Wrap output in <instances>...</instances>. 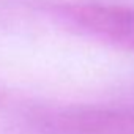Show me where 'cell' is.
<instances>
[{"instance_id":"cell-2","label":"cell","mask_w":134,"mask_h":134,"mask_svg":"<svg viewBox=\"0 0 134 134\" xmlns=\"http://www.w3.org/2000/svg\"><path fill=\"white\" fill-rule=\"evenodd\" d=\"M57 14L76 30L110 46L134 52V8L74 2L55 7Z\"/></svg>"},{"instance_id":"cell-1","label":"cell","mask_w":134,"mask_h":134,"mask_svg":"<svg viewBox=\"0 0 134 134\" xmlns=\"http://www.w3.org/2000/svg\"><path fill=\"white\" fill-rule=\"evenodd\" d=\"M30 126L36 134H134V99L47 109L36 114Z\"/></svg>"}]
</instances>
